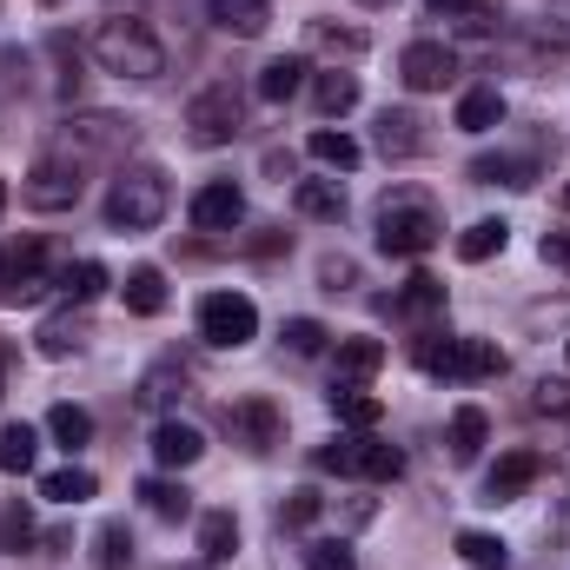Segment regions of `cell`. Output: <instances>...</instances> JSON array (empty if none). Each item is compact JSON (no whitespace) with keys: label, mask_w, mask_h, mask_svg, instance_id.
I'll list each match as a JSON object with an SVG mask.
<instances>
[{"label":"cell","mask_w":570,"mask_h":570,"mask_svg":"<svg viewBox=\"0 0 570 570\" xmlns=\"http://www.w3.org/2000/svg\"><path fill=\"white\" fill-rule=\"evenodd\" d=\"M438 239H444V219H438V206H431L425 193H392V199L379 206V253L419 259Z\"/></svg>","instance_id":"6da1fadb"},{"label":"cell","mask_w":570,"mask_h":570,"mask_svg":"<svg viewBox=\"0 0 570 570\" xmlns=\"http://www.w3.org/2000/svg\"><path fill=\"white\" fill-rule=\"evenodd\" d=\"M94 60H100L107 73H120V80H159V73H166V47L153 40L146 20H100Z\"/></svg>","instance_id":"7a4b0ae2"},{"label":"cell","mask_w":570,"mask_h":570,"mask_svg":"<svg viewBox=\"0 0 570 570\" xmlns=\"http://www.w3.org/2000/svg\"><path fill=\"white\" fill-rule=\"evenodd\" d=\"M166 173L159 166H127L120 179H114V193H107V226L114 233H153L159 219H166Z\"/></svg>","instance_id":"3957f363"},{"label":"cell","mask_w":570,"mask_h":570,"mask_svg":"<svg viewBox=\"0 0 570 570\" xmlns=\"http://www.w3.org/2000/svg\"><path fill=\"white\" fill-rule=\"evenodd\" d=\"M419 365L431 379H458V385H478V379H498L504 372V352L491 338H451V332H425L419 338Z\"/></svg>","instance_id":"277c9868"},{"label":"cell","mask_w":570,"mask_h":570,"mask_svg":"<svg viewBox=\"0 0 570 570\" xmlns=\"http://www.w3.org/2000/svg\"><path fill=\"white\" fill-rule=\"evenodd\" d=\"M318 471L392 484V478H405V451H399V444H385V438H372V431H358V438H338V444H325V451H318Z\"/></svg>","instance_id":"5b68a950"},{"label":"cell","mask_w":570,"mask_h":570,"mask_svg":"<svg viewBox=\"0 0 570 570\" xmlns=\"http://www.w3.org/2000/svg\"><path fill=\"white\" fill-rule=\"evenodd\" d=\"M80 193H87V173H80L73 153H40L27 186H20V199L33 213H67V206H80Z\"/></svg>","instance_id":"8992f818"},{"label":"cell","mask_w":570,"mask_h":570,"mask_svg":"<svg viewBox=\"0 0 570 570\" xmlns=\"http://www.w3.org/2000/svg\"><path fill=\"white\" fill-rule=\"evenodd\" d=\"M199 338L219 345V352H239L259 338V305L246 292H206L199 298Z\"/></svg>","instance_id":"52a82bcc"},{"label":"cell","mask_w":570,"mask_h":570,"mask_svg":"<svg viewBox=\"0 0 570 570\" xmlns=\"http://www.w3.org/2000/svg\"><path fill=\"white\" fill-rule=\"evenodd\" d=\"M239 127H246V100H239V87H206V94H193V107H186V134L193 146H233L239 140Z\"/></svg>","instance_id":"ba28073f"},{"label":"cell","mask_w":570,"mask_h":570,"mask_svg":"<svg viewBox=\"0 0 570 570\" xmlns=\"http://www.w3.org/2000/svg\"><path fill=\"white\" fill-rule=\"evenodd\" d=\"M47 246L40 239H20V246H7V259H0V305H33V298H47Z\"/></svg>","instance_id":"9c48e42d"},{"label":"cell","mask_w":570,"mask_h":570,"mask_svg":"<svg viewBox=\"0 0 570 570\" xmlns=\"http://www.w3.org/2000/svg\"><path fill=\"white\" fill-rule=\"evenodd\" d=\"M451 73H458V53H451L444 40H412V47L399 53V80H405L412 94H438Z\"/></svg>","instance_id":"30bf717a"},{"label":"cell","mask_w":570,"mask_h":570,"mask_svg":"<svg viewBox=\"0 0 570 570\" xmlns=\"http://www.w3.org/2000/svg\"><path fill=\"white\" fill-rule=\"evenodd\" d=\"M226 425H233V438L246 444V451H273L285 438V419L273 399H239V405H226Z\"/></svg>","instance_id":"8fae6325"},{"label":"cell","mask_w":570,"mask_h":570,"mask_svg":"<svg viewBox=\"0 0 570 570\" xmlns=\"http://www.w3.org/2000/svg\"><path fill=\"white\" fill-rule=\"evenodd\" d=\"M239 219H246V193L233 179H213V186L193 193V226L199 233H233Z\"/></svg>","instance_id":"7c38bea8"},{"label":"cell","mask_w":570,"mask_h":570,"mask_svg":"<svg viewBox=\"0 0 570 570\" xmlns=\"http://www.w3.org/2000/svg\"><path fill=\"white\" fill-rule=\"evenodd\" d=\"M538 478H544V458H538V451H504V458L491 464V478H484V504H511V498H524Z\"/></svg>","instance_id":"4fadbf2b"},{"label":"cell","mask_w":570,"mask_h":570,"mask_svg":"<svg viewBox=\"0 0 570 570\" xmlns=\"http://www.w3.org/2000/svg\"><path fill=\"white\" fill-rule=\"evenodd\" d=\"M153 458H159L166 471H186V464L206 458V438H199V425H186V419H159V425H153Z\"/></svg>","instance_id":"5bb4252c"},{"label":"cell","mask_w":570,"mask_h":570,"mask_svg":"<svg viewBox=\"0 0 570 570\" xmlns=\"http://www.w3.org/2000/svg\"><path fill=\"white\" fill-rule=\"evenodd\" d=\"M206 20H213L219 33H233V40H259V33L273 27V0H213Z\"/></svg>","instance_id":"9a60e30c"},{"label":"cell","mask_w":570,"mask_h":570,"mask_svg":"<svg viewBox=\"0 0 570 570\" xmlns=\"http://www.w3.org/2000/svg\"><path fill=\"white\" fill-rule=\"evenodd\" d=\"M292 206H298L305 219L338 226V219H345V186H338V179H298V186H292Z\"/></svg>","instance_id":"2e32d148"},{"label":"cell","mask_w":570,"mask_h":570,"mask_svg":"<svg viewBox=\"0 0 570 570\" xmlns=\"http://www.w3.org/2000/svg\"><path fill=\"white\" fill-rule=\"evenodd\" d=\"M419 127H425V120L405 114V107H399V114H379V153H385V159H419V153H425V134H419Z\"/></svg>","instance_id":"e0dca14e"},{"label":"cell","mask_w":570,"mask_h":570,"mask_svg":"<svg viewBox=\"0 0 570 570\" xmlns=\"http://www.w3.org/2000/svg\"><path fill=\"white\" fill-rule=\"evenodd\" d=\"M312 107L325 114V120H345L352 107H358V73H312Z\"/></svg>","instance_id":"ac0fdd59"},{"label":"cell","mask_w":570,"mask_h":570,"mask_svg":"<svg viewBox=\"0 0 570 570\" xmlns=\"http://www.w3.org/2000/svg\"><path fill=\"white\" fill-rule=\"evenodd\" d=\"M471 179L478 186H531L538 159H524V153H484V159H471Z\"/></svg>","instance_id":"d6986e66"},{"label":"cell","mask_w":570,"mask_h":570,"mask_svg":"<svg viewBox=\"0 0 570 570\" xmlns=\"http://www.w3.org/2000/svg\"><path fill=\"white\" fill-rule=\"evenodd\" d=\"M385 365V338H338V379L332 385H365Z\"/></svg>","instance_id":"ffe728a7"},{"label":"cell","mask_w":570,"mask_h":570,"mask_svg":"<svg viewBox=\"0 0 570 570\" xmlns=\"http://www.w3.org/2000/svg\"><path fill=\"white\" fill-rule=\"evenodd\" d=\"M305 73H312V67H305L298 53H279V60H266V67H259V100H266V107H285V100L305 87Z\"/></svg>","instance_id":"44dd1931"},{"label":"cell","mask_w":570,"mask_h":570,"mask_svg":"<svg viewBox=\"0 0 570 570\" xmlns=\"http://www.w3.org/2000/svg\"><path fill=\"white\" fill-rule=\"evenodd\" d=\"M305 40H312L318 53H332V60H338V53H345V60H358V53L372 47V33H365V27H338V20H305Z\"/></svg>","instance_id":"7402d4cb"},{"label":"cell","mask_w":570,"mask_h":570,"mask_svg":"<svg viewBox=\"0 0 570 570\" xmlns=\"http://www.w3.org/2000/svg\"><path fill=\"white\" fill-rule=\"evenodd\" d=\"M140 498H146V511H153L159 524H186V518H193V491L173 484V478H146Z\"/></svg>","instance_id":"603a6c76"},{"label":"cell","mask_w":570,"mask_h":570,"mask_svg":"<svg viewBox=\"0 0 570 570\" xmlns=\"http://www.w3.org/2000/svg\"><path fill=\"white\" fill-rule=\"evenodd\" d=\"M504 239H511V226H504V219H478V226H464V233H458V259H464V266H484V259H498V253H504Z\"/></svg>","instance_id":"cb8c5ba5"},{"label":"cell","mask_w":570,"mask_h":570,"mask_svg":"<svg viewBox=\"0 0 570 570\" xmlns=\"http://www.w3.org/2000/svg\"><path fill=\"white\" fill-rule=\"evenodd\" d=\"M233 551H239V518L233 511H206L199 518V558L206 564H226Z\"/></svg>","instance_id":"d4e9b609"},{"label":"cell","mask_w":570,"mask_h":570,"mask_svg":"<svg viewBox=\"0 0 570 570\" xmlns=\"http://www.w3.org/2000/svg\"><path fill=\"white\" fill-rule=\"evenodd\" d=\"M305 153H312V159H318V166H332V173H352V166H358V159H365V146L352 140V134H345V127H338V134H332V127H318V134H312V140H305Z\"/></svg>","instance_id":"484cf974"},{"label":"cell","mask_w":570,"mask_h":570,"mask_svg":"<svg viewBox=\"0 0 570 570\" xmlns=\"http://www.w3.org/2000/svg\"><path fill=\"white\" fill-rule=\"evenodd\" d=\"M498 120H504V94H498V87H471V94L458 100V127H464V134H491Z\"/></svg>","instance_id":"4316f807"},{"label":"cell","mask_w":570,"mask_h":570,"mask_svg":"<svg viewBox=\"0 0 570 570\" xmlns=\"http://www.w3.org/2000/svg\"><path fill=\"white\" fill-rule=\"evenodd\" d=\"M94 491H100V478L87 464H67V471H47L40 478V498H53V504H87Z\"/></svg>","instance_id":"83f0119b"},{"label":"cell","mask_w":570,"mask_h":570,"mask_svg":"<svg viewBox=\"0 0 570 570\" xmlns=\"http://www.w3.org/2000/svg\"><path fill=\"white\" fill-rule=\"evenodd\" d=\"M484 438H491V419H484L478 405H458V412H451V458H458V464H471V458L484 451Z\"/></svg>","instance_id":"f1b7e54d"},{"label":"cell","mask_w":570,"mask_h":570,"mask_svg":"<svg viewBox=\"0 0 570 570\" xmlns=\"http://www.w3.org/2000/svg\"><path fill=\"white\" fill-rule=\"evenodd\" d=\"M127 312H140V318H159L166 312V273L159 266H134L127 273Z\"/></svg>","instance_id":"f546056e"},{"label":"cell","mask_w":570,"mask_h":570,"mask_svg":"<svg viewBox=\"0 0 570 570\" xmlns=\"http://www.w3.org/2000/svg\"><path fill=\"white\" fill-rule=\"evenodd\" d=\"M179 392H186V372H173V365H153V372L140 379V412H159V419H166V412L179 405Z\"/></svg>","instance_id":"4dcf8cb0"},{"label":"cell","mask_w":570,"mask_h":570,"mask_svg":"<svg viewBox=\"0 0 570 570\" xmlns=\"http://www.w3.org/2000/svg\"><path fill=\"white\" fill-rule=\"evenodd\" d=\"M80 345H87V318L60 312V318H47V325H40V358H73Z\"/></svg>","instance_id":"1f68e13d"},{"label":"cell","mask_w":570,"mask_h":570,"mask_svg":"<svg viewBox=\"0 0 570 570\" xmlns=\"http://www.w3.org/2000/svg\"><path fill=\"white\" fill-rule=\"evenodd\" d=\"M33 458H40V431H33V425H7V431H0V471L27 478V471H33Z\"/></svg>","instance_id":"d6a6232c"},{"label":"cell","mask_w":570,"mask_h":570,"mask_svg":"<svg viewBox=\"0 0 570 570\" xmlns=\"http://www.w3.org/2000/svg\"><path fill=\"white\" fill-rule=\"evenodd\" d=\"M458 558H464L471 570H511L504 538H491V531H458Z\"/></svg>","instance_id":"836d02e7"},{"label":"cell","mask_w":570,"mask_h":570,"mask_svg":"<svg viewBox=\"0 0 570 570\" xmlns=\"http://www.w3.org/2000/svg\"><path fill=\"white\" fill-rule=\"evenodd\" d=\"M332 412H338L345 425H358V431H372L379 419H385V405H379L372 392H358V385H332Z\"/></svg>","instance_id":"e575fe53"},{"label":"cell","mask_w":570,"mask_h":570,"mask_svg":"<svg viewBox=\"0 0 570 570\" xmlns=\"http://www.w3.org/2000/svg\"><path fill=\"white\" fill-rule=\"evenodd\" d=\"M94 564L100 570L134 564V531H127V524H100V531H94Z\"/></svg>","instance_id":"d590c367"},{"label":"cell","mask_w":570,"mask_h":570,"mask_svg":"<svg viewBox=\"0 0 570 570\" xmlns=\"http://www.w3.org/2000/svg\"><path fill=\"white\" fill-rule=\"evenodd\" d=\"M392 312H405V318H431V312H444V285L431 279V273H419V279L392 298Z\"/></svg>","instance_id":"8d00e7d4"},{"label":"cell","mask_w":570,"mask_h":570,"mask_svg":"<svg viewBox=\"0 0 570 570\" xmlns=\"http://www.w3.org/2000/svg\"><path fill=\"white\" fill-rule=\"evenodd\" d=\"M53 285H60L67 298H80V305H87V298H100V292H107V266H100V259H80V266H67Z\"/></svg>","instance_id":"74e56055"},{"label":"cell","mask_w":570,"mask_h":570,"mask_svg":"<svg viewBox=\"0 0 570 570\" xmlns=\"http://www.w3.org/2000/svg\"><path fill=\"white\" fill-rule=\"evenodd\" d=\"M47 431H53V438H60L67 451H80V444L94 438V419H87L80 405H53V412H47Z\"/></svg>","instance_id":"f35d334b"},{"label":"cell","mask_w":570,"mask_h":570,"mask_svg":"<svg viewBox=\"0 0 570 570\" xmlns=\"http://www.w3.org/2000/svg\"><path fill=\"white\" fill-rule=\"evenodd\" d=\"M325 338H332V332H325L318 318H285V352H292V358H318Z\"/></svg>","instance_id":"ab89813d"},{"label":"cell","mask_w":570,"mask_h":570,"mask_svg":"<svg viewBox=\"0 0 570 570\" xmlns=\"http://www.w3.org/2000/svg\"><path fill=\"white\" fill-rule=\"evenodd\" d=\"M305 570H358V558H352L345 538H312L305 544Z\"/></svg>","instance_id":"60d3db41"},{"label":"cell","mask_w":570,"mask_h":570,"mask_svg":"<svg viewBox=\"0 0 570 570\" xmlns=\"http://www.w3.org/2000/svg\"><path fill=\"white\" fill-rule=\"evenodd\" d=\"M318 511H325V498H318V491L305 484V491H292V498H285L279 524H285V531H305V524H318Z\"/></svg>","instance_id":"b9f144b4"},{"label":"cell","mask_w":570,"mask_h":570,"mask_svg":"<svg viewBox=\"0 0 570 570\" xmlns=\"http://www.w3.org/2000/svg\"><path fill=\"white\" fill-rule=\"evenodd\" d=\"M0 544H7V551H27V544H33V511H27V504H7V518H0Z\"/></svg>","instance_id":"7bdbcfd3"},{"label":"cell","mask_w":570,"mask_h":570,"mask_svg":"<svg viewBox=\"0 0 570 570\" xmlns=\"http://www.w3.org/2000/svg\"><path fill=\"white\" fill-rule=\"evenodd\" d=\"M425 13L431 20H458V27H464V20L491 13V0H425Z\"/></svg>","instance_id":"ee69618b"},{"label":"cell","mask_w":570,"mask_h":570,"mask_svg":"<svg viewBox=\"0 0 570 570\" xmlns=\"http://www.w3.org/2000/svg\"><path fill=\"white\" fill-rule=\"evenodd\" d=\"M318 279H325V292H345V285L358 279V266H352V259H325V266H318Z\"/></svg>","instance_id":"f6af8a7d"},{"label":"cell","mask_w":570,"mask_h":570,"mask_svg":"<svg viewBox=\"0 0 570 570\" xmlns=\"http://www.w3.org/2000/svg\"><path fill=\"white\" fill-rule=\"evenodd\" d=\"M538 412H570V379H558V385L544 379L538 385Z\"/></svg>","instance_id":"bcb514c9"},{"label":"cell","mask_w":570,"mask_h":570,"mask_svg":"<svg viewBox=\"0 0 570 570\" xmlns=\"http://www.w3.org/2000/svg\"><path fill=\"white\" fill-rule=\"evenodd\" d=\"M544 266H558V273H570V233H544Z\"/></svg>","instance_id":"7dc6e473"},{"label":"cell","mask_w":570,"mask_h":570,"mask_svg":"<svg viewBox=\"0 0 570 570\" xmlns=\"http://www.w3.org/2000/svg\"><path fill=\"white\" fill-rule=\"evenodd\" d=\"M279 246H292V233H279V226H259V239H246V253H279Z\"/></svg>","instance_id":"c3c4849f"},{"label":"cell","mask_w":570,"mask_h":570,"mask_svg":"<svg viewBox=\"0 0 570 570\" xmlns=\"http://www.w3.org/2000/svg\"><path fill=\"white\" fill-rule=\"evenodd\" d=\"M0 399H7V352H0Z\"/></svg>","instance_id":"681fc988"},{"label":"cell","mask_w":570,"mask_h":570,"mask_svg":"<svg viewBox=\"0 0 570 570\" xmlns=\"http://www.w3.org/2000/svg\"><path fill=\"white\" fill-rule=\"evenodd\" d=\"M558 206H564V213H570V186H564V193H558Z\"/></svg>","instance_id":"f907efd6"},{"label":"cell","mask_w":570,"mask_h":570,"mask_svg":"<svg viewBox=\"0 0 570 570\" xmlns=\"http://www.w3.org/2000/svg\"><path fill=\"white\" fill-rule=\"evenodd\" d=\"M0 213H7V179H0Z\"/></svg>","instance_id":"816d5d0a"},{"label":"cell","mask_w":570,"mask_h":570,"mask_svg":"<svg viewBox=\"0 0 570 570\" xmlns=\"http://www.w3.org/2000/svg\"><path fill=\"white\" fill-rule=\"evenodd\" d=\"M365 7H392V0H365Z\"/></svg>","instance_id":"f5cc1de1"},{"label":"cell","mask_w":570,"mask_h":570,"mask_svg":"<svg viewBox=\"0 0 570 570\" xmlns=\"http://www.w3.org/2000/svg\"><path fill=\"white\" fill-rule=\"evenodd\" d=\"M47 7H60V0H47Z\"/></svg>","instance_id":"db71d44e"},{"label":"cell","mask_w":570,"mask_h":570,"mask_svg":"<svg viewBox=\"0 0 570 570\" xmlns=\"http://www.w3.org/2000/svg\"><path fill=\"white\" fill-rule=\"evenodd\" d=\"M564 358H570V345H564Z\"/></svg>","instance_id":"11a10c76"}]
</instances>
